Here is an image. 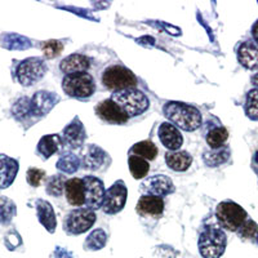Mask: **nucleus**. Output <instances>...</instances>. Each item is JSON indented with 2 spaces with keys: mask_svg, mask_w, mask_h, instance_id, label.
Here are the masks:
<instances>
[{
  "mask_svg": "<svg viewBox=\"0 0 258 258\" xmlns=\"http://www.w3.org/2000/svg\"><path fill=\"white\" fill-rule=\"evenodd\" d=\"M102 83L107 89L111 91H123V89L135 88L137 85V78L129 69L115 64L106 69L102 74Z\"/></svg>",
  "mask_w": 258,
  "mask_h": 258,
  "instance_id": "nucleus-6",
  "label": "nucleus"
},
{
  "mask_svg": "<svg viewBox=\"0 0 258 258\" xmlns=\"http://www.w3.org/2000/svg\"><path fill=\"white\" fill-rule=\"evenodd\" d=\"M96 114L102 119L103 121L110 124H125L129 117L126 116L125 112L110 98L100 102L96 107Z\"/></svg>",
  "mask_w": 258,
  "mask_h": 258,
  "instance_id": "nucleus-12",
  "label": "nucleus"
},
{
  "mask_svg": "<svg viewBox=\"0 0 258 258\" xmlns=\"http://www.w3.org/2000/svg\"><path fill=\"white\" fill-rule=\"evenodd\" d=\"M230 158V149L229 146H223L216 150H209V151H204L203 154V160L208 167H218V165L223 164L229 160Z\"/></svg>",
  "mask_w": 258,
  "mask_h": 258,
  "instance_id": "nucleus-26",
  "label": "nucleus"
},
{
  "mask_svg": "<svg viewBox=\"0 0 258 258\" xmlns=\"http://www.w3.org/2000/svg\"><path fill=\"white\" fill-rule=\"evenodd\" d=\"M238 61L248 70H255L258 68V47L254 41L246 40L239 45Z\"/></svg>",
  "mask_w": 258,
  "mask_h": 258,
  "instance_id": "nucleus-19",
  "label": "nucleus"
},
{
  "mask_svg": "<svg viewBox=\"0 0 258 258\" xmlns=\"http://www.w3.org/2000/svg\"><path fill=\"white\" fill-rule=\"evenodd\" d=\"M63 145L62 137L58 135H48L40 138L38 144V153L43 159H49L50 156L58 153Z\"/></svg>",
  "mask_w": 258,
  "mask_h": 258,
  "instance_id": "nucleus-23",
  "label": "nucleus"
},
{
  "mask_svg": "<svg viewBox=\"0 0 258 258\" xmlns=\"http://www.w3.org/2000/svg\"><path fill=\"white\" fill-rule=\"evenodd\" d=\"M227 238L216 226H206L199 236V252L204 258H220L225 253Z\"/></svg>",
  "mask_w": 258,
  "mask_h": 258,
  "instance_id": "nucleus-3",
  "label": "nucleus"
},
{
  "mask_svg": "<svg viewBox=\"0 0 258 258\" xmlns=\"http://www.w3.org/2000/svg\"><path fill=\"white\" fill-rule=\"evenodd\" d=\"M89 68H91V59L79 53L70 54L59 63V69L66 75L85 73V71H88Z\"/></svg>",
  "mask_w": 258,
  "mask_h": 258,
  "instance_id": "nucleus-20",
  "label": "nucleus"
},
{
  "mask_svg": "<svg viewBox=\"0 0 258 258\" xmlns=\"http://www.w3.org/2000/svg\"><path fill=\"white\" fill-rule=\"evenodd\" d=\"M165 163L174 172H185L192 163V156L186 151H170L165 154Z\"/></svg>",
  "mask_w": 258,
  "mask_h": 258,
  "instance_id": "nucleus-24",
  "label": "nucleus"
},
{
  "mask_svg": "<svg viewBox=\"0 0 258 258\" xmlns=\"http://www.w3.org/2000/svg\"><path fill=\"white\" fill-rule=\"evenodd\" d=\"M141 190L147 195L163 198L174 192V185L172 179L164 174H156L145 179L141 183Z\"/></svg>",
  "mask_w": 258,
  "mask_h": 258,
  "instance_id": "nucleus-11",
  "label": "nucleus"
},
{
  "mask_svg": "<svg viewBox=\"0 0 258 258\" xmlns=\"http://www.w3.org/2000/svg\"><path fill=\"white\" fill-rule=\"evenodd\" d=\"M85 137H87V132L78 116L69 125L64 126L62 132V141L70 149H80L84 145Z\"/></svg>",
  "mask_w": 258,
  "mask_h": 258,
  "instance_id": "nucleus-14",
  "label": "nucleus"
},
{
  "mask_svg": "<svg viewBox=\"0 0 258 258\" xmlns=\"http://www.w3.org/2000/svg\"><path fill=\"white\" fill-rule=\"evenodd\" d=\"M252 36H253V40H254V43L258 47V20L255 21L254 25L252 26Z\"/></svg>",
  "mask_w": 258,
  "mask_h": 258,
  "instance_id": "nucleus-40",
  "label": "nucleus"
},
{
  "mask_svg": "<svg viewBox=\"0 0 258 258\" xmlns=\"http://www.w3.org/2000/svg\"><path fill=\"white\" fill-rule=\"evenodd\" d=\"M236 232H238L241 239H245V240H248V239H257L258 225L254 221L246 218L245 222L241 225V227Z\"/></svg>",
  "mask_w": 258,
  "mask_h": 258,
  "instance_id": "nucleus-36",
  "label": "nucleus"
},
{
  "mask_svg": "<svg viewBox=\"0 0 258 258\" xmlns=\"http://www.w3.org/2000/svg\"><path fill=\"white\" fill-rule=\"evenodd\" d=\"M66 199L74 207H80L85 204V187L83 178L68 179L64 185Z\"/></svg>",
  "mask_w": 258,
  "mask_h": 258,
  "instance_id": "nucleus-21",
  "label": "nucleus"
},
{
  "mask_svg": "<svg viewBox=\"0 0 258 258\" xmlns=\"http://www.w3.org/2000/svg\"><path fill=\"white\" fill-rule=\"evenodd\" d=\"M85 187V204L87 208L98 209L102 208L103 200H105L106 190L103 186V182L100 178L94 176H85L83 178Z\"/></svg>",
  "mask_w": 258,
  "mask_h": 258,
  "instance_id": "nucleus-10",
  "label": "nucleus"
},
{
  "mask_svg": "<svg viewBox=\"0 0 258 258\" xmlns=\"http://www.w3.org/2000/svg\"><path fill=\"white\" fill-rule=\"evenodd\" d=\"M12 112L13 116H15L17 120H26L27 117H31V100L27 98V97L20 98V100L13 105Z\"/></svg>",
  "mask_w": 258,
  "mask_h": 258,
  "instance_id": "nucleus-33",
  "label": "nucleus"
},
{
  "mask_svg": "<svg viewBox=\"0 0 258 258\" xmlns=\"http://www.w3.org/2000/svg\"><path fill=\"white\" fill-rule=\"evenodd\" d=\"M254 163L255 164H258V150L255 151V154H254Z\"/></svg>",
  "mask_w": 258,
  "mask_h": 258,
  "instance_id": "nucleus-42",
  "label": "nucleus"
},
{
  "mask_svg": "<svg viewBox=\"0 0 258 258\" xmlns=\"http://www.w3.org/2000/svg\"><path fill=\"white\" fill-rule=\"evenodd\" d=\"M107 243V234L102 229H97L88 235L85 239L84 248L88 250H100Z\"/></svg>",
  "mask_w": 258,
  "mask_h": 258,
  "instance_id": "nucleus-31",
  "label": "nucleus"
},
{
  "mask_svg": "<svg viewBox=\"0 0 258 258\" xmlns=\"http://www.w3.org/2000/svg\"><path fill=\"white\" fill-rule=\"evenodd\" d=\"M163 112L174 126L183 129L186 132H194L202 125V114L192 105L169 101L163 107Z\"/></svg>",
  "mask_w": 258,
  "mask_h": 258,
  "instance_id": "nucleus-1",
  "label": "nucleus"
},
{
  "mask_svg": "<svg viewBox=\"0 0 258 258\" xmlns=\"http://www.w3.org/2000/svg\"><path fill=\"white\" fill-rule=\"evenodd\" d=\"M216 217L221 227L229 231H238L248 218V214L243 207L231 200H226L217 206Z\"/></svg>",
  "mask_w": 258,
  "mask_h": 258,
  "instance_id": "nucleus-4",
  "label": "nucleus"
},
{
  "mask_svg": "<svg viewBox=\"0 0 258 258\" xmlns=\"http://www.w3.org/2000/svg\"><path fill=\"white\" fill-rule=\"evenodd\" d=\"M97 216L94 211L88 208H78L71 211L64 220L63 229L73 235H79L88 231L96 222Z\"/></svg>",
  "mask_w": 258,
  "mask_h": 258,
  "instance_id": "nucleus-8",
  "label": "nucleus"
},
{
  "mask_svg": "<svg viewBox=\"0 0 258 258\" xmlns=\"http://www.w3.org/2000/svg\"><path fill=\"white\" fill-rule=\"evenodd\" d=\"M0 45L9 50H25L31 47V41L18 34H4L0 36Z\"/></svg>",
  "mask_w": 258,
  "mask_h": 258,
  "instance_id": "nucleus-25",
  "label": "nucleus"
},
{
  "mask_svg": "<svg viewBox=\"0 0 258 258\" xmlns=\"http://www.w3.org/2000/svg\"><path fill=\"white\" fill-rule=\"evenodd\" d=\"M244 110H245V115L250 120L258 121V89H250L246 93Z\"/></svg>",
  "mask_w": 258,
  "mask_h": 258,
  "instance_id": "nucleus-32",
  "label": "nucleus"
},
{
  "mask_svg": "<svg viewBox=\"0 0 258 258\" xmlns=\"http://www.w3.org/2000/svg\"><path fill=\"white\" fill-rule=\"evenodd\" d=\"M36 207V213H38L39 222L44 226L45 230L50 234L56 231L57 226V220H56V213H54V209H53L52 204L47 200L39 199L35 203Z\"/></svg>",
  "mask_w": 258,
  "mask_h": 258,
  "instance_id": "nucleus-22",
  "label": "nucleus"
},
{
  "mask_svg": "<svg viewBox=\"0 0 258 258\" xmlns=\"http://www.w3.org/2000/svg\"><path fill=\"white\" fill-rule=\"evenodd\" d=\"M45 178V172L38 168H30L26 173V179L29 182V185L32 187H38L41 183V181Z\"/></svg>",
  "mask_w": 258,
  "mask_h": 258,
  "instance_id": "nucleus-38",
  "label": "nucleus"
},
{
  "mask_svg": "<svg viewBox=\"0 0 258 258\" xmlns=\"http://www.w3.org/2000/svg\"><path fill=\"white\" fill-rule=\"evenodd\" d=\"M128 164H129V170H131L133 178L141 179L144 178V177H146L147 173H149V170H150L149 161L140 158V156H135V155L129 156Z\"/></svg>",
  "mask_w": 258,
  "mask_h": 258,
  "instance_id": "nucleus-30",
  "label": "nucleus"
},
{
  "mask_svg": "<svg viewBox=\"0 0 258 258\" xmlns=\"http://www.w3.org/2000/svg\"><path fill=\"white\" fill-rule=\"evenodd\" d=\"M136 209L145 217L159 218L164 212V200L163 198L153 197V195H144L138 200Z\"/></svg>",
  "mask_w": 258,
  "mask_h": 258,
  "instance_id": "nucleus-16",
  "label": "nucleus"
},
{
  "mask_svg": "<svg viewBox=\"0 0 258 258\" xmlns=\"http://www.w3.org/2000/svg\"><path fill=\"white\" fill-rule=\"evenodd\" d=\"M66 182H68V179H66L64 176H62V174H56V176L49 177L47 181V186H45L47 192L49 194V195H52V197H61L64 191Z\"/></svg>",
  "mask_w": 258,
  "mask_h": 258,
  "instance_id": "nucleus-35",
  "label": "nucleus"
},
{
  "mask_svg": "<svg viewBox=\"0 0 258 258\" xmlns=\"http://www.w3.org/2000/svg\"><path fill=\"white\" fill-rule=\"evenodd\" d=\"M54 257L56 258H74V255L71 254L69 250L63 249V248H57L56 253H54Z\"/></svg>",
  "mask_w": 258,
  "mask_h": 258,
  "instance_id": "nucleus-39",
  "label": "nucleus"
},
{
  "mask_svg": "<svg viewBox=\"0 0 258 258\" xmlns=\"http://www.w3.org/2000/svg\"><path fill=\"white\" fill-rule=\"evenodd\" d=\"M20 165L13 158L0 154V188H7L15 182Z\"/></svg>",
  "mask_w": 258,
  "mask_h": 258,
  "instance_id": "nucleus-18",
  "label": "nucleus"
},
{
  "mask_svg": "<svg viewBox=\"0 0 258 258\" xmlns=\"http://www.w3.org/2000/svg\"><path fill=\"white\" fill-rule=\"evenodd\" d=\"M255 240H257V243H258V236H257V239H255Z\"/></svg>",
  "mask_w": 258,
  "mask_h": 258,
  "instance_id": "nucleus-43",
  "label": "nucleus"
},
{
  "mask_svg": "<svg viewBox=\"0 0 258 258\" xmlns=\"http://www.w3.org/2000/svg\"><path fill=\"white\" fill-rule=\"evenodd\" d=\"M128 197V190L123 181H116L109 190H106L102 211L107 214H116L123 211Z\"/></svg>",
  "mask_w": 258,
  "mask_h": 258,
  "instance_id": "nucleus-9",
  "label": "nucleus"
},
{
  "mask_svg": "<svg viewBox=\"0 0 258 258\" xmlns=\"http://www.w3.org/2000/svg\"><path fill=\"white\" fill-rule=\"evenodd\" d=\"M227 138H229V132L222 125L213 126L212 129H209L206 136L207 144H208V146L212 150L220 149V147L225 146V142L227 141Z\"/></svg>",
  "mask_w": 258,
  "mask_h": 258,
  "instance_id": "nucleus-27",
  "label": "nucleus"
},
{
  "mask_svg": "<svg viewBox=\"0 0 258 258\" xmlns=\"http://www.w3.org/2000/svg\"><path fill=\"white\" fill-rule=\"evenodd\" d=\"M107 153L97 145H89L82 159V167L89 170H98L106 164Z\"/></svg>",
  "mask_w": 258,
  "mask_h": 258,
  "instance_id": "nucleus-17",
  "label": "nucleus"
},
{
  "mask_svg": "<svg viewBox=\"0 0 258 258\" xmlns=\"http://www.w3.org/2000/svg\"><path fill=\"white\" fill-rule=\"evenodd\" d=\"M159 140L165 149L170 151H178L183 144V137L177 126L170 123H161L158 131Z\"/></svg>",
  "mask_w": 258,
  "mask_h": 258,
  "instance_id": "nucleus-15",
  "label": "nucleus"
},
{
  "mask_svg": "<svg viewBox=\"0 0 258 258\" xmlns=\"http://www.w3.org/2000/svg\"><path fill=\"white\" fill-rule=\"evenodd\" d=\"M111 100L116 103L128 117L138 116L144 114L150 106V101L146 94L140 89L129 88L114 92Z\"/></svg>",
  "mask_w": 258,
  "mask_h": 258,
  "instance_id": "nucleus-2",
  "label": "nucleus"
},
{
  "mask_svg": "<svg viewBox=\"0 0 258 258\" xmlns=\"http://www.w3.org/2000/svg\"><path fill=\"white\" fill-rule=\"evenodd\" d=\"M80 165H82V160L77 155H74L71 153L63 154L58 159V161H57V169L62 172V173L68 174L75 173L79 169Z\"/></svg>",
  "mask_w": 258,
  "mask_h": 258,
  "instance_id": "nucleus-29",
  "label": "nucleus"
},
{
  "mask_svg": "<svg viewBox=\"0 0 258 258\" xmlns=\"http://www.w3.org/2000/svg\"><path fill=\"white\" fill-rule=\"evenodd\" d=\"M62 49H63V44L59 40H48L41 45V50L47 58H56L61 54Z\"/></svg>",
  "mask_w": 258,
  "mask_h": 258,
  "instance_id": "nucleus-37",
  "label": "nucleus"
},
{
  "mask_svg": "<svg viewBox=\"0 0 258 258\" xmlns=\"http://www.w3.org/2000/svg\"><path fill=\"white\" fill-rule=\"evenodd\" d=\"M59 97L47 91L36 92L31 98L32 116H44L58 103Z\"/></svg>",
  "mask_w": 258,
  "mask_h": 258,
  "instance_id": "nucleus-13",
  "label": "nucleus"
},
{
  "mask_svg": "<svg viewBox=\"0 0 258 258\" xmlns=\"http://www.w3.org/2000/svg\"><path fill=\"white\" fill-rule=\"evenodd\" d=\"M62 89L74 98H88L96 91V83L88 73L71 74L62 80Z\"/></svg>",
  "mask_w": 258,
  "mask_h": 258,
  "instance_id": "nucleus-5",
  "label": "nucleus"
},
{
  "mask_svg": "<svg viewBox=\"0 0 258 258\" xmlns=\"http://www.w3.org/2000/svg\"><path fill=\"white\" fill-rule=\"evenodd\" d=\"M250 82H252V84L254 85L255 89H258V73L254 74L252 77V79H250Z\"/></svg>",
  "mask_w": 258,
  "mask_h": 258,
  "instance_id": "nucleus-41",
  "label": "nucleus"
},
{
  "mask_svg": "<svg viewBox=\"0 0 258 258\" xmlns=\"http://www.w3.org/2000/svg\"><path fill=\"white\" fill-rule=\"evenodd\" d=\"M47 63L40 57H30L18 63L16 68V78L25 87L35 84L44 78Z\"/></svg>",
  "mask_w": 258,
  "mask_h": 258,
  "instance_id": "nucleus-7",
  "label": "nucleus"
},
{
  "mask_svg": "<svg viewBox=\"0 0 258 258\" xmlns=\"http://www.w3.org/2000/svg\"><path fill=\"white\" fill-rule=\"evenodd\" d=\"M129 153L135 156H140V158L145 159V160H154L156 155H158L159 150L154 142L141 141L133 145L132 149L129 150Z\"/></svg>",
  "mask_w": 258,
  "mask_h": 258,
  "instance_id": "nucleus-28",
  "label": "nucleus"
},
{
  "mask_svg": "<svg viewBox=\"0 0 258 258\" xmlns=\"http://www.w3.org/2000/svg\"><path fill=\"white\" fill-rule=\"evenodd\" d=\"M16 204L6 197H0V223L7 225L16 216Z\"/></svg>",
  "mask_w": 258,
  "mask_h": 258,
  "instance_id": "nucleus-34",
  "label": "nucleus"
}]
</instances>
